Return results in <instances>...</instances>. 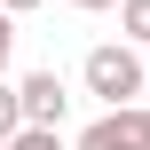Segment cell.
I'll return each mask as SVG.
<instances>
[{
	"instance_id": "obj_1",
	"label": "cell",
	"mask_w": 150,
	"mask_h": 150,
	"mask_svg": "<svg viewBox=\"0 0 150 150\" xmlns=\"http://www.w3.org/2000/svg\"><path fill=\"white\" fill-rule=\"evenodd\" d=\"M79 79H87V95H95L103 111H134V95L150 87L142 55H134L127 40H103V47H87V63H79Z\"/></svg>"
},
{
	"instance_id": "obj_2",
	"label": "cell",
	"mask_w": 150,
	"mask_h": 150,
	"mask_svg": "<svg viewBox=\"0 0 150 150\" xmlns=\"http://www.w3.org/2000/svg\"><path fill=\"white\" fill-rule=\"evenodd\" d=\"M16 111H24V127H63V111H71V95H63V79L55 71H24L16 79Z\"/></svg>"
},
{
	"instance_id": "obj_3",
	"label": "cell",
	"mask_w": 150,
	"mask_h": 150,
	"mask_svg": "<svg viewBox=\"0 0 150 150\" xmlns=\"http://www.w3.org/2000/svg\"><path fill=\"white\" fill-rule=\"evenodd\" d=\"M71 150H142V134H134V111H103L95 127H79V142Z\"/></svg>"
},
{
	"instance_id": "obj_4",
	"label": "cell",
	"mask_w": 150,
	"mask_h": 150,
	"mask_svg": "<svg viewBox=\"0 0 150 150\" xmlns=\"http://www.w3.org/2000/svg\"><path fill=\"white\" fill-rule=\"evenodd\" d=\"M119 24H127V47H150V0H119Z\"/></svg>"
},
{
	"instance_id": "obj_5",
	"label": "cell",
	"mask_w": 150,
	"mask_h": 150,
	"mask_svg": "<svg viewBox=\"0 0 150 150\" xmlns=\"http://www.w3.org/2000/svg\"><path fill=\"white\" fill-rule=\"evenodd\" d=\"M0 150H63V134H47V127H24V134H8Z\"/></svg>"
},
{
	"instance_id": "obj_6",
	"label": "cell",
	"mask_w": 150,
	"mask_h": 150,
	"mask_svg": "<svg viewBox=\"0 0 150 150\" xmlns=\"http://www.w3.org/2000/svg\"><path fill=\"white\" fill-rule=\"evenodd\" d=\"M8 134H24V111H16V87L0 79V142H8Z\"/></svg>"
},
{
	"instance_id": "obj_7",
	"label": "cell",
	"mask_w": 150,
	"mask_h": 150,
	"mask_svg": "<svg viewBox=\"0 0 150 150\" xmlns=\"http://www.w3.org/2000/svg\"><path fill=\"white\" fill-rule=\"evenodd\" d=\"M32 8H40V0H0V16H8V24H16V16H32Z\"/></svg>"
},
{
	"instance_id": "obj_8",
	"label": "cell",
	"mask_w": 150,
	"mask_h": 150,
	"mask_svg": "<svg viewBox=\"0 0 150 150\" xmlns=\"http://www.w3.org/2000/svg\"><path fill=\"white\" fill-rule=\"evenodd\" d=\"M8 47H16V24L0 16V71H8Z\"/></svg>"
},
{
	"instance_id": "obj_9",
	"label": "cell",
	"mask_w": 150,
	"mask_h": 150,
	"mask_svg": "<svg viewBox=\"0 0 150 150\" xmlns=\"http://www.w3.org/2000/svg\"><path fill=\"white\" fill-rule=\"evenodd\" d=\"M134 134H142V150H150V103H134Z\"/></svg>"
},
{
	"instance_id": "obj_10",
	"label": "cell",
	"mask_w": 150,
	"mask_h": 150,
	"mask_svg": "<svg viewBox=\"0 0 150 150\" xmlns=\"http://www.w3.org/2000/svg\"><path fill=\"white\" fill-rule=\"evenodd\" d=\"M71 8H119V0H71Z\"/></svg>"
}]
</instances>
